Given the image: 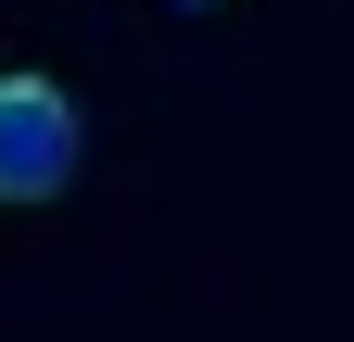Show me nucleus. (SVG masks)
I'll return each instance as SVG.
<instances>
[{
	"instance_id": "nucleus-2",
	"label": "nucleus",
	"mask_w": 354,
	"mask_h": 342,
	"mask_svg": "<svg viewBox=\"0 0 354 342\" xmlns=\"http://www.w3.org/2000/svg\"><path fill=\"white\" fill-rule=\"evenodd\" d=\"M177 13H215V0H177Z\"/></svg>"
},
{
	"instance_id": "nucleus-1",
	"label": "nucleus",
	"mask_w": 354,
	"mask_h": 342,
	"mask_svg": "<svg viewBox=\"0 0 354 342\" xmlns=\"http://www.w3.org/2000/svg\"><path fill=\"white\" fill-rule=\"evenodd\" d=\"M76 152H88V127L51 76H0V203H64Z\"/></svg>"
}]
</instances>
